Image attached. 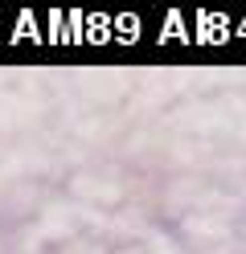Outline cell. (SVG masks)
I'll return each instance as SVG.
<instances>
[{"label":"cell","mask_w":246,"mask_h":254,"mask_svg":"<svg viewBox=\"0 0 246 254\" xmlns=\"http://www.w3.org/2000/svg\"><path fill=\"white\" fill-rule=\"evenodd\" d=\"M115 254H152V250H148L144 242H127V246H119V250H115Z\"/></svg>","instance_id":"cell-1"}]
</instances>
